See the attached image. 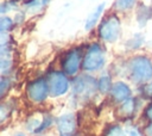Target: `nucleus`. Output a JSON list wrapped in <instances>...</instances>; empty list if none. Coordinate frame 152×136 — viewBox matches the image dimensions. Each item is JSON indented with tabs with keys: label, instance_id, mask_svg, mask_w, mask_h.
<instances>
[{
	"label": "nucleus",
	"instance_id": "1",
	"mask_svg": "<svg viewBox=\"0 0 152 136\" xmlns=\"http://www.w3.org/2000/svg\"><path fill=\"white\" fill-rule=\"evenodd\" d=\"M129 72L135 82H145L152 78V61L146 56H137L129 62Z\"/></svg>",
	"mask_w": 152,
	"mask_h": 136
},
{
	"label": "nucleus",
	"instance_id": "2",
	"mask_svg": "<svg viewBox=\"0 0 152 136\" xmlns=\"http://www.w3.org/2000/svg\"><path fill=\"white\" fill-rule=\"evenodd\" d=\"M106 60H104V54L102 48L99 44H91L84 57H83V62H82V67L86 70L93 72V70H99L100 68L103 67Z\"/></svg>",
	"mask_w": 152,
	"mask_h": 136
},
{
	"label": "nucleus",
	"instance_id": "3",
	"mask_svg": "<svg viewBox=\"0 0 152 136\" xmlns=\"http://www.w3.org/2000/svg\"><path fill=\"white\" fill-rule=\"evenodd\" d=\"M100 37L106 42H114L120 35V21L118 17L109 16L100 25L99 29Z\"/></svg>",
	"mask_w": 152,
	"mask_h": 136
},
{
	"label": "nucleus",
	"instance_id": "4",
	"mask_svg": "<svg viewBox=\"0 0 152 136\" xmlns=\"http://www.w3.org/2000/svg\"><path fill=\"white\" fill-rule=\"evenodd\" d=\"M27 98L34 103H40L46 99L49 94V85L45 79H37L27 85L26 88Z\"/></svg>",
	"mask_w": 152,
	"mask_h": 136
},
{
	"label": "nucleus",
	"instance_id": "5",
	"mask_svg": "<svg viewBox=\"0 0 152 136\" xmlns=\"http://www.w3.org/2000/svg\"><path fill=\"white\" fill-rule=\"evenodd\" d=\"M49 93L52 97H59L69 89V81L66 76L59 72H52L48 78Z\"/></svg>",
	"mask_w": 152,
	"mask_h": 136
},
{
	"label": "nucleus",
	"instance_id": "6",
	"mask_svg": "<svg viewBox=\"0 0 152 136\" xmlns=\"http://www.w3.org/2000/svg\"><path fill=\"white\" fill-rule=\"evenodd\" d=\"M81 62H83L82 56H81V50L72 49L63 58V61H62V68H63V70H64L65 74L74 75V74L77 73Z\"/></svg>",
	"mask_w": 152,
	"mask_h": 136
},
{
	"label": "nucleus",
	"instance_id": "7",
	"mask_svg": "<svg viewBox=\"0 0 152 136\" xmlns=\"http://www.w3.org/2000/svg\"><path fill=\"white\" fill-rule=\"evenodd\" d=\"M97 87L96 81L90 78V76H80L75 82H74V93L78 97H89L95 92Z\"/></svg>",
	"mask_w": 152,
	"mask_h": 136
},
{
	"label": "nucleus",
	"instance_id": "8",
	"mask_svg": "<svg viewBox=\"0 0 152 136\" xmlns=\"http://www.w3.org/2000/svg\"><path fill=\"white\" fill-rule=\"evenodd\" d=\"M57 128L61 134L63 135H69L74 132L76 128V119L72 113H65L58 117L57 119Z\"/></svg>",
	"mask_w": 152,
	"mask_h": 136
},
{
	"label": "nucleus",
	"instance_id": "9",
	"mask_svg": "<svg viewBox=\"0 0 152 136\" xmlns=\"http://www.w3.org/2000/svg\"><path fill=\"white\" fill-rule=\"evenodd\" d=\"M110 93H112V97H113L116 101H125L126 99L129 98V95H131V89H129V87H128L125 82L118 81V82L113 84L112 89H110Z\"/></svg>",
	"mask_w": 152,
	"mask_h": 136
},
{
	"label": "nucleus",
	"instance_id": "10",
	"mask_svg": "<svg viewBox=\"0 0 152 136\" xmlns=\"http://www.w3.org/2000/svg\"><path fill=\"white\" fill-rule=\"evenodd\" d=\"M103 8H104V4H101V5H99V6L88 16V18H87V20H86V25H84V29H86V30H90V29L96 24V21L99 20L100 16L102 14Z\"/></svg>",
	"mask_w": 152,
	"mask_h": 136
},
{
	"label": "nucleus",
	"instance_id": "11",
	"mask_svg": "<svg viewBox=\"0 0 152 136\" xmlns=\"http://www.w3.org/2000/svg\"><path fill=\"white\" fill-rule=\"evenodd\" d=\"M135 107V100L133 98H128L125 101H122V105L120 107V113L122 116H131L134 112Z\"/></svg>",
	"mask_w": 152,
	"mask_h": 136
},
{
	"label": "nucleus",
	"instance_id": "12",
	"mask_svg": "<svg viewBox=\"0 0 152 136\" xmlns=\"http://www.w3.org/2000/svg\"><path fill=\"white\" fill-rule=\"evenodd\" d=\"M112 81H110V78L107 76V75H103L100 78L99 82H97V88L100 89V92L102 93H107L108 91L112 89Z\"/></svg>",
	"mask_w": 152,
	"mask_h": 136
},
{
	"label": "nucleus",
	"instance_id": "13",
	"mask_svg": "<svg viewBox=\"0 0 152 136\" xmlns=\"http://www.w3.org/2000/svg\"><path fill=\"white\" fill-rule=\"evenodd\" d=\"M50 0H31L28 4H27V8L31 10V11H37V10H40L43 8L44 6H46L49 4Z\"/></svg>",
	"mask_w": 152,
	"mask_h": 136
},
{
	"label": "nucleus",
	"instance_id": "14",
	"mask_svg": "<svg viewBox=\"0 0 152 136\" xmlns=\"http://www.w3.org/2000/svg\"><path fill=\"white\" fill-rule=\"evenodd\" d=\"M135 0H116L115 1V7L120 11H127L134 5Z\"/></svg>",
	"mask_w": 152,
	"mask_h": 136
},
{
	"label": "nucleus",
	"instance_id": "15",
	"mask_svg": "<svg viewBox=\"0 0 152 136\" xmlns=\"http://www.w3.org/2000/svg\"><path fill=\"white\" fill-rule=\"evenodd\" d=\"M12 26V20L8 18V17H2L1 20H0V29H1V32H6L7 30H10Z\"/></svg>",
	"mask_w": 152,
	"mask_h": 136
},
{
	"label": "nucleus",
	"instance_id": "16",
	"mask_svg": "<svg viewBox=\"0 0 152 136\" xmlns=\"http://www.w3.org/2000/svg\"><path fill=\"white\" fill-rule=\"evenodd\" d=\"M106 136H125V135H124V131L120 126H113L108 130Z\"/></svg>",
	"mask_w": 152,
	"mask_h": 136
},
{
	"label": "nucleus",
	"instance_id": "17",
	"mask_svg": "<svg viewBox=\"0 0 152 136\" xmlns=\"http://www.w3.org/2000/svg\"><path fill=\"white\" fill-rule=\"evenodd\" d=\"M145 116L152 120V104H151V105H148V106H147V109L145 110Z\"/></svg>",
	"mask_w": 152,
	"mask_h": 136
},
{
	"label": "nucleus",
	"instance_id": "18",
	"mask_svg": "<svg viewBox=\"0 0 152 136\" xmlns=\"http://www.w3.org/2000/svg\"><path fill=\"white\" fill-rule=\"evenodd\" d=\"M146 93L150 95V97H152V81L148 84V86L146 87Z\"/></svg>",
	"mask_w": 152,
	"mask_h": 136
},
{
	"label": "nucleus",
	"instance_id": "19",
	"mask_svg": "<svg viewBox=\"0 0 152 136\" xmlns=\"http://www.w3.org/2000/svg\"><path fill=\"white\" fill-rule=\"evenodd\" d=\"M127 136H141V135L139 134V131H138V130H135V129H134V130H131V131L128 132V135H127Z\"/></svg>",
	"mask_w": 152,
	"mask_h": 136
},
{
	"label": "nucleus",
	"instance_id": "20",
	"mask_svg": "<svg viewBox=\"0 0 152 136\" xmlns=\"http://www.w3.org/2000/svg\"><path fill=\"white\" fill-rule=\"evenodd\" d=\"M147 132H148V134H150V135L152 136V124H151V125H150V126L147 128Z\"/></svg>",
	"mask_w": 152,
	"mask_h": 136
},
{
	"label": "nucleus",
	"instance_id": "21",
	"mask_svg": "<svg viewBox=\"0 0 152 136\" xmlns=\"http://www.w3.org/2000/svg\"><path fill=\"white\" fill-rule=\"evenodd\" d=\"M15 136H25V135H24V134H21V132H20V134H17V135H15Z\"/></svg>",
	"mask_w": 152,
	"mask_h": 136
},
{
	"label": "nucleus",
	"instance_id": "22",
	"mask_svg": "<svg viewBox=\"0 0 152 136\" xmlns=\"http://www.w3.org/2000/svg\"><path fill=\"white\" fill-rule=\"evenodd\" d=\"M64 136H68V135H64Z\"/></svg>",
	"mask_w": 152,
	"mask_h": 136
}]
</instances>
